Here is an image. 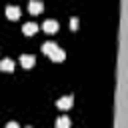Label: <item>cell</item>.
<instances>
[{"instance_id":"11","label":"cell","mask_w":128,"mask_h":128,"mask_svg":"<svg viewBox=\"0 0 128 128\" xmlns=\"http://www.w3.org/2000/svg\"><path fill=\"white\" fill-rule=\"evenodd\" d=\"M70 28H72V30L78 28V18H72V20H70Z\"/></svg>"},{"instance_id":"1","label":"cell","mask_w":128,"mask_h":128,"mask_svg":"<svg viewBox=\"0 0 128 128\" xmlns=\"http://www.w3.org/2000/svg\"><path fill=\"white\" fill-rule=\"evenodd\" d=\"M72 104H74V98L68 94V96H62V98H58L56 100V106L60 108V110H68V108H72Z\"/></svg>"},{"instance_id":"6","label":"cell","mask_w":128,"mask_h":128,"mask_svg":"<svg viewBox=\"0 0 128 128\" xmlns=\"http://www.w3.org/2000/svg\"><path fill=\"white\" fill-rule=\"evenodd\" d=\"M6 16H8L10 20H18V18H20V8H18V6H12V4L6 6Z\"/></svg>"},{"instance_id":"10","label":"cell","mask_w":128,"mask_h":128,"mask_svg":"<svg viewBox=\"0 0 128 128\" xmlns=\"http://www.w3.org/2000/svg\"><path fill=\"white\" fill-rule=\"evenodd\" d=\"M56 48H58V44H56V42H44V44H42V52H44V54H48V56H50Z\"/></svg>"},{"instance_id":"4","label":"cell","mask_w":128,"mask_h":128,"mask_svg":"<svg viewBox=\"0 0 128 128\" xmlns=\"http://www.w3.org/2000/svg\"><path fill=\"white\" fill-rule=\"evenodd\" d=\"M42 28H44V32L54 34V32H58V22H56V20H44Z\"/></svg>"},{"instance_id":"8","label":"cell","mask_w":128,"mask_h":128,"mask_svg":"<svg viewBox=\"0 0 128 128\" xmlns=\"http://www.w3.org/2000/svg\"><path fill=\"white\" fill-rule=\"evenodd\" d=\"M70 126H72V122H70V118H68L66 114L58 116V120H56V128H70Z\"/></svg>"},{"instance_id":"3","label":"cell","mask_w":128,"mask_h":128,"mask_svg":"<svg viewBox=\"0 0 128 128\" xmlns=\"http://www.w3.org/2000/svg\"><path fill=\"white\" fill-rule=\"evenodd\" d=\"M22 32H24L26 36H32V34H36V32H38V24H36V22H24Z\"/></svg>"},{"instance_id":"9","label":"cell","mask_w":128,"mask_h":128,"mask_svg":"<svg viewBox=\"0 0 128 128\" xmlns=\"http://www.w3.org/2000/svg\"><path fill=\"white\" fill-rule=\"evenodd\" d=\"M0 70H4V72H12V70H14V62H12L10 58H2V60H0Z\"/></svg>"},{"instance_id":"2","label":"cell","mask_w":128,"mask_h":128,"mask_svg":"<svg viewBox=\"0 0 128 128\" xmlns=\"http://www.w3.org/2000/svg\"><path fill=\"white\" fill-rule=\"evenodd\" d=\"M20 64H22L24 68H32V66L36 64L34 54H22V56H20Z\"/></svg>"},{"instance_id":"12","label":"cell","mask_w":128,"mask_h":128,"mask_svg":"<svg viewBox=\"0 0 128 128\" xmlns=\"http://www.w3.org/2000/svg\"><path fill=\"white\" fill-rule=\"evenodd\" d=\"M6 128H20V126H18V122H14V120H10V122L6 124Z\"/></svg>"},{"instance_id":"7","label":"cell","mask_w":128,"mask_h":128,"mask_svg":"<svg viewBox=\"0 0 128 128\" xmlns=\"http://www.w3.org/2000/svg\"><path fill=\"white\" fill-rule=\"evenodd\" d=\"M64 58H66V52H64V48H60V46L50 54V60H54V62H62Z\"/></svg>"},{"instance_id":"5","label":"cell","mask_w":128,"mask_h":128,"mask_svg":"<svg viewBox=\"0 0 128 128\" xmlns=\"http://www.w3.org/2000/svg\"><path fill=\"white\" fill-rule=\"evenodd\" d=\"M28 10H30V14H40V12L44 10V4H42L40 0H32V2L28 4Z\"/></svg>"}]
</instances>
